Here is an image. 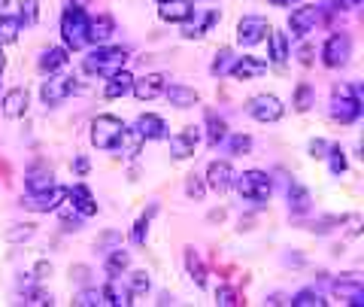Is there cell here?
<instances>
[{"mask_svg":"<svg viewBox=\"0 0 364 307\" xmlns=\"http://www.w3.org/2000/svg\"><path fill=\"white\" fill-rule=\"evenodd\" d=\"M246 113L252 116L255 122H279L282 116H286V107H282V100L277 95H255L252 100H249Z\"/></svg>","mask_w":364,"mask_h":307,"instance_id":"6","label":"cell"},{"mask_svg":"<svg viewBox=\"0 0 364 307\" xmlns=\"http://www.w3.org/2000/svg\"><path fill=\"white\" fill-rule=\"evenodd\" d=\"M18 28H21L18 16H0V43H16Z\"/></svg>","mask_w":364,"mask_h":307,"instance_id":"32","label":"cell"},{"mask_svg":"<svg viewBox=\"0 0 364 307\" xmlns=\"http://www.w3.org/2000/svg\"><path fill=\"white\" fill-rule=\"evenodd\" d=\"M79 307H97V304H104V295H100V289H82L76 295V301Z\"/></svg>","mask_w":364,"mask_h":307,"instance_id":"38","label":"cell"},{"mask_svg":"<svg viewBox=\"0 0 364 307\" xmlns=\"http://www.w3.org/2000/svg\"><path fill=\"white\" fill-rule=\"evenodd\" d=\"M215 298H219V304H225V307H234V304H237V292L228 289V286H222L219 292H215Z\"/></svg>","mask_w":364,"mask_h":307,"instance_id":"45","label":"cell"},{"mask_svg":"<svg viewBox=\"0 0 364 307\" xmlns=\"http://www.w3.org/2000/svg\"><path fill=\"white\" fill-rule=\"evenodd\" d=\"M67 198H70V207L79 216H95L97 213V201L91 198V192L85 183H76L73 189H67Z\"/></svg>","mask_w":364,"mask_h":307,"instance_id":"15","label":"cell"},{"mask_svg":"<svg viewBox=\"0 0 364 307\" xmlns=\"http://www.w3.org/2000/svg\"><path fill=\"white\" fill-rule=\"evenodd\" d=\"M136 134H140L143 140H164L167 137V125L161 116H155V113H146V116L136 119Z\"/></svg>","mask_w":364,"mask_h":307,"instance_id":"18","label":"cell"},{"mask_svg":"<svg viewBox=\"0 0 364 307\" xmlns=\"http://www.w3.org/2000/svg\"><path fill=\"white\" fill-rule=\"evenodd\" d=\"M76 92V79L73 76H49L40 88V98L46 107H58L61 100H67Z\"/></svg>","mask_w":364,"mask_h":307,"instance_id":"7","label":"cell"},{"mask_svg":"<svg viewBox=\"0 0 364 307\" xmlns=\"http://www.w3.org/2000/svg\"><path fill=\"white\" fill-rule=\"evenodd\" d=\"M67 201V189H46V192H37V195H28L25 201H21V207H28L33 213H49V210H58V204Z\"/></svg>","mask_w":364,"mask_h":307,"instance_id":"10","label":"cell"},{"mask_svg":"<svg viewBox=\"0 0 364 307\" xmlns=\"http://www.w3.org/2000/svg\"><path fill=\"white\" fill-rule=\"evenodd\" d=\"M298 55H301V64H313V52L306 49V46H304V49H301Z\"/></svg>","mask_w":364,"mask_h":307,"instance_id":"48","label":"cell"},{"mask_svg":"<svg viewBox=\"0 0 364 307\" xmlns=\"http://www.w3.org/2000/svg\"><path fill=\"white\" fill-rule=\"evenodd\" d=\"M4 116L6 119H18V116H25L28 113V92L25 88H9V92L4 95Z\"/></svg>","mask_w":364,"mask_h":307,"instance_id":"22","label":"cell"},{"mask_svg":"<svg viewBox=\"0 0 364 307\" xmlns=\"http://www.w3.org/2000/svg\"><path fill=\"white\" fill-rule=\"evenodd\" d=\"M200 143V128H186L170 137V152H173L176 158H188L195 155V146Z\"/></svg>","mask_w":364,"mask_h":307,"instance_id":"13","label":"cell"},{"mask_svg":"<svg viewBox=\"0 0 364 307\" xmlns=\"http://www.w3.org/2000/svg\"><path fill=\"white\" fill-rule=\"evenodd\" d=\"M158 16L164 21H186L188 16H195V4L191 0H158Z\"/></svg>","mask_w":364,"mask_h":307,"instance_id":"17","label":"cell"},{"mask_svg":"<svg viewBox=\"0 0 364 307\" xmlns=\"http://www.w3.org/2000/svg\"><path fill=\"white\" fill-rule=\"evenodd\" d=\"M352 55V40L346 33H331L322 46V64L325 67H343Z\"/></svg>","mask_w":364,"mask_h":307,"instance_id":"8","label":"cell"},{"mask_svg":"<svg viewBox=\"0 0 364 307\" xmlns=\"http://www.w3.org/2000/svg\"><path fill=\"white\" fill-rule=\"evenodd\" d=\"M213 21H215V13H203L198 21H191V16H188V19H186V28H182V37H186V40L203 37V31H207Z\"/></svg>","mask_w":364,"mask_h":307,"instance_id":"29","label":"cell"},{"mask_svg":"<svg viewBox=\"0 0 364 307\" xmlns=\"http://www.w3.org/2000/svg\"><path fill=\"white\" fill-rule=\"evenodd\" d=\"M325 158H331V174H334V177L346 174V155H343V150H340V146H331Z\"/></svg>","mask_w":364,"mask_h":307,"instance_id":"37","label":"cell"},{"mask_svg":"<svg viewBox=\"0 0 364 307\" xmlns=\"http://www.w3.org/2000/svg\"><path fill=\"white\" fill-rule=\"evenodd\" d=\"M25 186H28V195H37V192H46L55 186V177L49 167H31L25 177Z\"/></svg>","mask_w":364,"mask_h":307,"instance_id":"26","label":"cell"},{"mask_svg":"<svg viewBox=\"0 0 364 307\" xmlns=\"http://www.w3.org/2000/svg\"><path fill=\"white\" fill-rule=\"evenodd\" d=\"M107 79H109V83H107V88H104V95H107L109 100H116V98H124V95H131L134 76H131L128 71H124V67H122V71H119V73H112V76H107Z\"/></svg>","mask_w":364,"mask_h":307,"instance_id":"24","label":"cell"},{"mask_svg":"<svg viewBox=\"0 0 364 307\" xmlns=\"http://www.w3.org/2000/svg\"><path fill=\"white\" fill-rule=\"evenodd\" d=\"M316 21H318V6L313 4H304L298 9H291V16H289V28L294 37H304V33H310L316 28Z\"/></svg>","mask_w":364,"mask_h":307,"instance_id":"12","label":"cell"},{"mask_svg":"<svg viewBox=\"0 0 364 307\" xmlns=\"http://www.w3.org/2000/svg\"><path fill=\"white\" fill-rule=\"evenodd\" d=\"M18 21H25V25H37V19H40V4L37 0H21L18 4Z\"/></svg>","mask_w":364,"mask_h":307,"instance_id":"36","label":"cell"},{"mask_svg":"<svg viewBox=\"0 0 364 307\" xmlns=\"http://www.w3.org/2000/svg\"><path fill=\"white\" fill-rule=\"evenodd\" d=\"M331 4H334L337 9H343V13H349V9H355L361 0H331Z\"/></svg>","mask_w":364,"mask_h":307,"instance_id":"47","label":"cell"},{"mask_svg":"<svg viewBox=\"0 0 364 307\" xmlns=\"http://www.w3.org/2000/svg\"><path fill=\"white\" fill-rule=\"evenodd\" d=\"M70 55V49H64V46H52V49H46L43 55H40V71L43 73H58L61 67L70 61L67 58Z\"/></svg>","mask_w":364,"mask_h":307,"instance_id":"27","label":"cell"},{"mask_svg":"<svg viewBox=\"0 0 364 307\" xmlns=\"http://www.w3.org/2000/svg\"><path fill=\"white\" fill-rule=\"evenodd\" d=\"M164 95L170 100V107H179V110H188V107H195L198 100H200L195 88H188V85H182V83L164 85Z\"/></svg>","mask_w":364,"mask_h":307,"instance_id":"20","label":"cell"},{"mask_svg":"<svg viewBox=\"0 0 364 307\" xmlns=\"http://www.w3.org/2000/svg\"><path fill=\"white\" fill-rule=\"evenodd\" d=\"M264 71H267V61L252 58V55L234 58V64H231V76H234V79H252V76H261Z\"/></svg>","mask_w":364,"mask_h":307,"instance_id":"21","label":"cell"},{"mask_svg":"<svg viewBox=\"0 0 364 307\" xmlns=\"http://www.w3.org/2000/svg\"><path fill=\"white\" fill-rule=\"evenodd\" d=\"M4 6H6V0H0V9H4Z\"/></svg>","mask_w":364,"mask_h":307,"instance_id":"52","label":"cell"},{"mask_svg":"<svg viewBox=\"0 0 364 307\" xmlns=\"http://www.w3.org/2000/svg\"><path fill=\"white\" fill-rule=\"evenodd\" d=\"M310 104H313V88H310V85H298V98H294V107L304 113V110H310Z\"/></svg>","mask_w":364,"mask_h":307,"instance_id":"39","label":"cell"},{"mask_svg":"<svg viewBox=\"0 0 364 307\" xmlns=\"http://www.w3.org/2000/svg\"><path fill=\"white\" fill-rule=\"evenodd\" d=\"M61 40L64 49H82L88 43V16L82 6H67L61 16Z\"/></svg>","mask_w":364,"mask_h":307,"instance_id":"2","label":"cell"},{"mask_svg":"<svg viewBox=\"0 0 364 307\" xmlns=\"http://www.w3.org/2000/svg\"><path fill=\"white\" fill-rule=\"evenodd\" d=\"M100 295H104V304H112V307H128V304H134V301H131L134 292L124 286L119 277H109V283H107L104 289H100Z\"/></svg>","mask_w":364,"mask_h":307,"instance_id":"19","label":"cell"},{"mask_svg":"<svg viewBox=\"0 0 364 307\" xmlns=\"http://www.w3.org/2000/svg\"><path fill=\"white\" fill-rule=\"evenodd\" d=\"M334 295H337V298H346L352 307L364 304V286H361V280L355 274H346L343 280H337L334 283Z\"/></svg>","mask_w":364,"mask_h":307,"instance_id":"14","label":"cell"},{"mask_svg":"<svg viewBox=\"0 0 364 307\" xmlns=\"http://www.w3.org/2000/svg\"><path fill=\"white\" fill-rule=\"evenodd\" d=\"M231 64H234V52L231 49H219L215 52V61H213V76H225L228 71H231Z\"/></svg>","mask_w":364,"mask_h":307,"instance_id":"34","label":"cell"},{"mask_svg":"<svg viewBox=\"0 0 364 307\" xmlns=\"http://www.w3.org/2000/svg\"><path fill=\"white\" fill-rule=\"evenodd\" d=\"M128 64V49H122V46H95L88 55H85V73H95V76H112V73H119L122 67Z\"/></svg>","mask_w":364,"mask_h":307,"instance_id":"1","label":"cell"},{"mask_svg":"<svg viewBox=\"0 0 364 307\" xmlns=\"http://www.w3.org/2000/svg\"><path fill=\"white\" fill-rule=\"evenodd\" d=\"M128 265H131V259H128V253H124V249H112L109 253V259H107V274L109 277H119L122 271H128Z\"/></svg>","mask_w":364,"mask_h":307,"instance_id":"31","label":"cell"},{"mask_svg":"<svg viewBox=\"0 0 364 307\" xmlns=\"http://www.w3.org/2000/svg\"><path fill=\"white\" fill-rule=\"evenodd\" d=\"M231 155H243V152H249V146H252V140L246 137V134H237V137H231Z\"/></svg>","mask_w":364,"mask_h":307,"instance_id":"41","label":"cell"},{"mask_svg":"<svg viewBox=\"0 0 364 307\" xmlns=\"http://www.w3.org/2000/svg\"><path fill=\"white\" fill-rule=\"evenodd\" d=\"M273 6H291V4H301V0H270Z\"/></svg>","mask_w":364,"mask_h":307,"instance_id":"49","label":"cell"},{"mask_svg":"<svg viewBox=\"0 0 364 307\" xmlns=\"http://www.w3.org/2000/svg\"><path fill=\"white\" fill-rule=\"evenodd\" d=\"M267 33H270L267 19L246 16V19H240V25H237V43H240V46H258L261 40H267Z\"/></svg>","mask_w":364,"mask_h":307,"instance_id":"9","label":"cell"},{"mask_svg":"<svg viewBox=\"0 0 364 307\" xmlns=\"http://www.w3.org/2000/svg\"><path fill=\"white\" fill-rule=\"evenodd\" d=\"M186 192H188V198H203V183L198 177H188V183H186Z\"/></svg>","mask_w":364,"mask_h":307,"instance_id":"44","label":"cell"},{"mask_svg":"<svg viewBox=\"0 0 364 307\" xmlns=\"http://www.w3.org/2000/svg\"><path fill=\"white\" fill-rule=\"evenodd\" d=\"M310 152H313V158H325L328 143L325 140H310Z\"/></svg>","mask_w":364,"mask_h":307,"instance_id":"46","label":"cell"},{"mask_svg":"<svg viewBox=\"0 0 364 307\" xmlns=\"http://www.w3.org/2000/svg\"><path fill=\"white\" fill-rule=\"evenodd\" d=\"M313 207V198H310V189L301 186V183H291L289 186V210L294 216H304V213H310Z\"/></svg>","mask_w":364,"mask_h":307,"instance_id":"25","label":"cell"},{"mask_svg":"<svg viewBox=\"0 0 364 307\" xmlns=\"http://www.w3.org/2000/svg\"><path fill=\"white\" fill-rule=\"evenodd\" d=\"M291 304H294V307H325V298H322V295H318L316 289H301V292L291 298Z\"/></svg>","mask_w":364,"mask_h":307,"instance_id":"33","label":"cell"},{"mask_svg":"<svg viewBox=\"0 0 364 307\" xmlns=\"http://www.w3.org/2000/svg\"><path fill=\"white\" fill-rule=\"evenodd\" d=\"M331 116L337 122H355L361 116V100H358V88H340L334 92V100H331Z\"/></svg>","mask_w":364,"mask_h":307,"instance_id":"5","label":"cell"},{"mask_svg":"<svg viewBox=\"0 0 364 307\" xmlns=\"http://www.w3.org/2000/svg\"><path fill=\"white\" fill-rule=\"evenodd\" d=\"M122 131H124L122 119H116V116H97L95 122H91V143H95L97 150H116Z\"/></svg>","mask_w":364,"mask_h":307,"instance_id":"4","label":"cell"},{"mask_svg":"<svg viewBox=\"0 0 364 307\" xmlns=\"http://www.w3.org/2000/svg\"><path fill=\"white\" fill-rule=\"evenodd\" d=\"M146 234H149V219L143 216V219L134 225V234H131V237H134V244H146Z\"/></svg>","mask_w":364,"mask_h":307,"instance_id":"42","label":"cell"},{"mask_svg":"<svg viewBox=\"0 0 364 307\" xmlns=\"http://www.w3.org/2000/svg\"><path fill=\"white\" fill-rule=\"evenodd\" d=\"M16 231H6V241H28V237L33 234L31 225H13Z\"/></svg>","mask_w":364,"mask_h":307,"instance_id":"43","label":"cell"},{"mask_svg":"<svg viewBox=\"0 0 364 307\" xmlns=\"http://www.w3.org/2000/svg\"><path fill=\"white\" fill-rule=\"evenodd\" d=\"M186 268H188V274L195 277V283H198V286H203V283H207V271H203L200 259L195 256V249H188V253H186Z\"/></svg>","mask_w":364,"mask_h":307,"instance_id":"35","label":"cell"},{"mask_svg":"<svg viewBox=\"0 0 364 307\" xmlns=\"http://www.w3.org/2000/svg\"><path fill=\"white\" fill-rule=\"evenodd\" d=\"M112 33H116V21L109 16H97L95 21H88V43L91 46H104Z\"/></svg>","mask_w":364,"mask_h":307,"instance_id":"23","label":"cell"},{"mask_svg":"<svg viewBox=\"0 0 364 307\" xmlns=\"http://www.w3.org/2000/svg\"><path fill=\"white\" fill-rule=\"evenodd\" d=\"M234 186L246 201H255V204L267 201L270 192H273V183L264 170H246L243 177H234Z\"/></svg>","mask_w":364,"mask_h":307,"instance_id":"3","label":"cell"},{"mask_svg":"<svg viewBox=\"0 0 364 307\" xmlns=\"http://www.w3.org/2000/svg\"><path fill=\"white\" fill-rule=\"evenodd\" d=\"M267 40H270V61L277 64V67H282V64L289 61V37L282 31H273L270 28Z\"/></svg>","mask_w":364,"mask_h":307,"instance_id":"28","label":"cell"},{"mask_svg":"<svg viewBox=\"0 0 364 307\" xmlns=\"http://www.w3.org/2000/svg\"><path fill=\"white\" fill-rule=\"evenodd\" d=\"M128 289L131 292H146V289H149V274H146V271H136V274H131Z\"/></svg>","mask_w":364,"mask_h":307,"instance_id":"40","label":"cell"},{"mask_svg":"<svg viewBox=\"0 0 364 307\" xmlns=\"http://www.w3.org/2000/svg\"><path fill=\"white\" fill-rule=\"evenodd\" d=\"M207 186L213 192H228V189H231L234 186V170H231V165H228V162H213L207 167Z\"/></svg>","mask_w":364,"mask_h":307,"instance_id":"16","label":"cell"},{"mask_svg":"<svg viewBox=\"0 0 364 307\" xmlns=\"http://www.w3.org/2000/svg\"><path fill=\"white\" fill-rule=\"evenodd\" d=\"M76 170H79V174H85V170H88V162H85V158H79V162H76Z\"/></svg>","mask_w":364,"mask_h":307,"instance_id":"50","label":"cell"},{"mask_svg":"<svg viewBox=\"0 0 364 307\" xmlns=\"http://www.w3.org/2000/svg\"><path fill=\"white\" fill-rule=\"evenodd\" d=\"M225 137H228L225 119H219L215 113H207V140H210V146H219Z\"/></svg>","mask_w":364,"mask_h":307,"instance_id":"30","label":"cell"},{"mask_svg":"<svg viewBox=\"0 0 364 307\" xmlns=\"http://www.w3.org/2000/svg\"><path fill=\"white\" fill-rule=\"evenodd\" d=\"M4 67H6V61H4V52H0V73H4Z\"/></svg>","mask_w":364,"mask_h":307,"instance_id":"51","label":"cell"},{"mask_svg":"<svg viewBox=\"0 0 364 307\" xmlns=\"http://www.w3.org/2000/svg\"><path fill=\"white\" fill-rule=\"evenodd\" d=\"M164 85H167V76L164 73H146L140 79H134L131 92L140 98V100H155L158 95H164Z\"/></svg>","mask_w":364,"mask_h":307,"instance_id":"11","label":"cell"}]
</instances>
